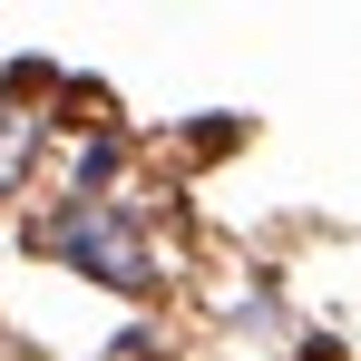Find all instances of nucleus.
Here are the masks:
<instances>
[{
	"label": "nucleus",
	"mask_w": 361,
	"mask_h": 361,
	"mask_svg": "<svg viewBox=\"0 0 361 361\" xmlns=\"http://www.w3.org/2000/svg\"><path fill=\"white\" fill-rule=\"evenodd\" d=\"M59 254H78L88 274H108V283H147V254H137V235H127L108 205H78L59 225Z\"/></svg>",
	"instance_id": "obj_1"
},
{
	"label": "nucleus",
	"mask_w": 361,
	"mask_h": 361,
	"mask_svg": "<svg viewBox=\"0 0 361 361\" xmlns=\"http://www.w3.org/2000/svg\"><path fill=\"white\" fill-rule=\"evenodd\" d=\"M20 157H30V118L10 108V127H0V176H20Z\"/></svg>",
	"instance_id": "obj_2"
}]
</instances>
